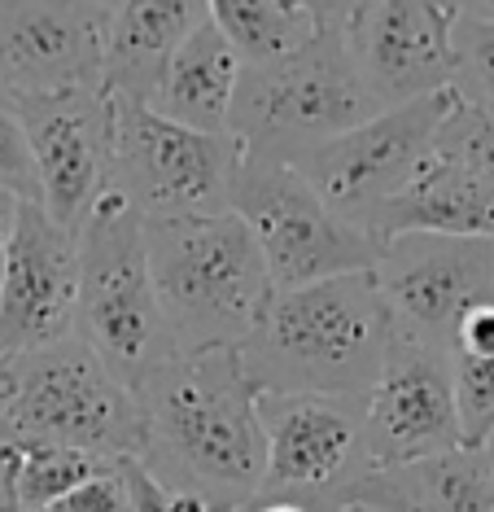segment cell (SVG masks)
Instances as JSON below:
<instances>
[{
	"mask_svg": "<svg viewBox=\"0 0 494 512\" xmlns=\"http://www.w3.org/2000/svg\"><path fill=\"white\" fill-rule=\"evenodd\" d=\"M140 399V456L162 491L202 512H237L263 495L267 442L258 390L237 346L175 355L149 372Z\"/></svg>",
	"mask_w": 494,
	"mask_h": 512,
	"instance_id": "cell-1",
	"label": "cell"
},
{
	"mask_svg": "<svg viewBox=\"0 0 494 512\" xmlns=\"http://www.w3.org/2000/svg\"><path fill=\"white\" fill-rule=\"evenodd\" d=\"M390 337V302L381 298L372 272H355L280 289L237 355L258 394L363 399L385 364Z\"/></svg>",
	"mask_w": 494,
	"mask_h": 512,
	"instance_id": "cell-2",
	"label": "cell"
},
{
	"mask_svg": "<svg viewBox=\"0 0 494 512\" xmlns=\"http://www.w3.org/2000/svg\"><path fill=\"white\" fill-rule=\"evenodd\" d=\"M145 259L175 355L241 346L276 298L250 228L232 211L145 219Z\"/></svg>",
	"mask_w": 494,
	"mask_h": 512,
	"instance_id": "cell-3",
	"label": "cell"
},
{
	"mask_svg": "<svg viewBox=\"0 0 494 512\" xmlns=\"http://www.w3.org/2000/svg\"><path fill=\"white\" fill-rule=\"evenodd\" d=\"M376 106L350 62L346 36L320 31L298 53L263 66H241L228 132L241 158L298 167L320 145L372 119Z\"/></svg>",
	"mask_w": 494,
	"mask_h": 512,
	"instance_id": "cell-4",
	"label": "cell"
},
{
	"mask_svg": "<svg viewBox=\"0 0 494 512\" xmlns=\"http://www.w3.org/2000/svg\"><path fill=\"white\" fill-rule=\"evenodd\" d=\"M79 246V316L75 333L127 390L145 386L149 372L175 359L162 320L154 276L145 259V219L105 189L75 232Z\"/></svg>",
	"mask_w": 494,
	"mask_h": 512,
	"instance_id": "cell-5",
	"label": "cell"
},
{
	"mask_svg": "<svg viewBox=\"0 0 494 512\" xmlns=\"http://www.w3.org/2000/svg\"><path fill=\"white\" fill-rule=\"evenodd\" d=\"M14 364L9 442H53L97 460L140 456V399L97 359L79 333Z\"/></svg>",
	"mask_w": 494,
	"mask_h": 512,
	"instance_id": "cell-6",
	"label": "cell"
},
{
	"mask_svg": "<svg viewBox=\"0 0 494 512\" xmlns=\"http://www.w3.org/2000/svg\"><path fill=\"white\" fill-rule=\"evenodd\" d=\"M114 101V97H110ZM241 145L232 132H193L136 101H114L110 184L140 219L232 211Z\"/></svg>",
	"mask_w": 494,
	"mask_h": 512,
	"instance_id": "cell-7",
	"label": "cell"
},
{
	"mask_svg": "<svg viewBox=\"0 0 494 512\" xmlns=\"http://www.w3.org/2000/svg\"><path fill=\"white\" fill-rule=\"evenodd\" d=\"M232 215L250 228L276 294L333 281V276L372 272L376 263L368 232L328 211L320 193L289 162L241 158L232 180Z\"/></svg>",
	"mask_w": 494,
	"mask_h": 512,
	"instance_id": "cell-8",
	"label": "cell"
},
{
	"mask_svg": "<svg viewBox=\"0 0 494 512\" xmlns=\"http://www.w3.org/2000/svg\"><path fill=\"white\" fill-rule=\"evenodd\" d=\"M451 106L455 88L407 101V106L394 110H376L372 119H363L359 127H350L337 141L302 158V180L320 193L328 211H337L346 224L368 232L372 219L438 154V127L451 114Z\"/></svg>",
	"mask_w": 494,
	"mask_h": 512,
	"instance_id": "cell-9",
	"label": "cell"
},
{
	"mask_svg": "<svg viewBox=\"0 0 494 512\" xmlns=\"http://www.w3.org/2000/svg\"><path fill=\"white\" fill-rule=\"evenodd\" d=\"M258 425L267 442L263 495L341 512L346 486L368 473L363 399L258 394Z\"/></svg>",
	"mask_w": 494,
	"mask_h": 512,
	"instance_id": "cell-10",
	"label": "cell"
},
{
	"mask_svg": "<svg viewBox=\"0 0 494 512\" xmlns=\"http://www.w3.org/2000/svg\"><path fill=\"white\" fill-rule=\"evenodd\" d=\"M464 447L451 386V351L394 324L390 351L363 394V456L368 469L429 460Z\"/></svg>",
	"mask_w": 494,
	"mask_h": 512,
	"instance_id": "cell-11",
	"label": "cell"
},
{
	"mask_svg": "<svg viewBox=\"0 0 494 512\" xmlns=\"http://www.w3.org/2000/svg\"><path fill=\"white\" fill-rule=\"evenodd\" d=\"M372 276L398 329L451 351L455 324L494 302V241L403 232L376 250Z\"/></svg>",
	"mask_w": 494,
	"mask_h": 512,
	"instance_id": "cell-12",
	"label": "cell"
},
{
	"mask_svg": "<svg viewBox=\"0 0 494 512\" xmlns=\"http://www.w3.org/2000/svg\"><path fill=\"white\" fill-rule=\"evenodd\" d=\"M455 5L446 0H368L341 31L376 110L433 97L455 84Z\"/></svg>",
	"mask_w": 494,
	"mask_h": 512,
	"instance_id": "cell-13",
	"label": "cell"
},
{
	"mask_svg": "<svg viewBox=\"0 0 494 512\" xmlns=\"http://www.w3.org/2000/svg\"><path fill=\"white\" fill-rule=\"evenodd\" d=\"M18 119L35 167V193H40L35 206L66 232H79L110 184V92L84 88L62 92V97L18 101Z\"/></svg>",
	"mask_w": 494,
	"mask_h": 512,
	"instance_id": "cell-14",
	"label": "cell"
},
{
	"mask_svg": "<svg viewBox=\"0 0 494 512\" xmlns=\"http://www.w3.org/2000/svg\"><path fill=\"white\" fill-rule=\"evenodd\" d=\"M105 22L92 0H0V88L14 101L101 88Z\"/></svg>",
	"mask_w": 494,
	"mask_h": 512,
	"instance_id": "cell-15",
	"label": "cell"
},
{
	"mask_svg": "<svg viewBox=\"0 0 494 512\" xmlns=\"http://www.w3.org/2000/svg\"><path fill=\"white\" fill-rule=\"evenodd\" d=\"M79 316V246L35 202L18 206L0 276V359L31 355L75 333Z\"/></svg>",
	"mask_w": 494,
	"mask_h": 512,
	"instance_id": "cell-16",
	"label": "cell"
},
{
	"mask_svg": "<svg viewBox=\"0 0 494 512\" xmlns=\"http://www.w3.org/2000/svg\"><path fill=\"white\" fill-rule=\"evenodd\" d=\"M341 508L372 512H494V469L481 447L368 469L346 486Z\"/></svg>",
	"mask_w": 494,
	"mask_h": 512,
	"instance_id": "cell-17",
	"label": "cell"
},
{
	"mask_svg": "<svg viewBox=\"0 0 494 512\" xmlns=\"http://www.w3.org/2000/svg\"><path fill=\"white\" fill-rule=\"evenodd\" d=\"M206 0H119L105 22V79L114 101L145 106L175 49L202 27Z\"/></svg>",
	"mask_w": 494,
	"mask_h": 512,
	"instance_id": "cell-18",
	"label": "cell"
},
{
	"mask_svg": "<svg viewBox=\"0 0 494 512\" xmlns=\"http://www.w3.org/2000/svg\"><path fill=\"white\" fill-rule=\"evenodd\" d=\"M403 232H429V237H464L494 241V184L464 162L433 154L416 180L372 219L368 237L381 250Z\"/></svg>",
	"mask_w": 494,
	"mask_h": 512,
	"instance_id": "cell-19",
	"label": "cell"
},
{
	"mask_svg": "<svg viewBox=\"0 0 494 512\" xmlns=\"http://www.w3.org/2000/svg\"><path fill=\"white\" fill-rule=\"evenodd\" d=\"M241 66L245 62L237 57V49L206 18L175 49L145 106L180 127H193V132H228V110L232 92L241 84Z\"/></svg>",
	"mask_w": 494,
	"mask_h": 512,
	"instance_id": "cell-20",
	"label": "cell"
},
{
	"mask_svg": "<svg viewBox=\"0 0 494 512\" xmlns=\"http://www.w3.org/2000/svg\"><path fill=\"white\" fill-rule=\"evenodd\" d=\"M206 14L245 66L280 62L320 36L302 0H206Z\"/></svg>",
	"mask_w": 494,
	"mask_h": 512,
	"instance_id": "cell-21",
	"label": "cell"
},
{
	"mask_svg": "<svg viewBox=\"0 0 494 512\" xmlns=\"http://www.w3.org/2000/svg\"><path fill=\"white\" fill-rule=\"evenodd\" d=\"M105 464L110 460L84 456V451H70V447H53V442H5V451H0V469L9 473L14 495L31 512H49L57 499H66L75 486H84Z\"/></svg>",
	"mask_w": 494,
	"mask_h": 512,
	"instance_id": "cell-22",
	"label": "cell"
},
{
	"mask_svg": "<svg viewBox=\"0 0 494 512\" xmlns=\"http://www.w3.org/2000/svg\"><path fill=\"white\" fill-rule=\"evenodd\" d=\"M455 97L494 114V18L455 22Z\"/></svg>",
	"mask_w": 494,
	"mask_h": 512,
	"instance_id": "cell-23",
	"label": "cell"
},
{
	"mask_svg": "<svg viewBox=\"0 0 494 512\" xmlns=\"http://www.w3.org/2000/svg\"><path fill=\"white\" fill-rule=\"evenodd\" d=\"M451 386L464 447H481L494 434V359L451 355Z\"/></svg>",
	"mask_w": 494,
	"mask_h": 512,
	"instance_id": "cell-24",
	"label": "cell"
},
{
	"mask_svg": "<svg viewBox=\"0 0 494 512\" xmlns=\"http://www.w3.org/2000/svg\"><path fill=\"white\" fill-rule=\"evenodd\" d=\"M438 154L451 162H464L468 171H477V176H486L494 184V114L455 97L451 114L438 127Z\"/></svg>",
	"mask_w": 494,
	"mask_h": 512,
	"instance_id": "cell-25",
	"label": "cell"
},
{
	"mask_svg": "<svg viewBox=\"0 0 494 512\" xmlns=\"http://www.w3.org/2000/svg\"><path fill=\"white\" fill-rule=\"evenodd\" d=\"M0 189L14 193L18 202H40L35 193V167L27 154V132L18 119V101L0 88Z\"/></svg>",
	"mask_w": 494,
	"mask_h": 512,
	"instance_id": "cell-26",
	"label": "cell"
},
{
	"mask_svg": "<svg viewBox=\"0 0 494 512\" xmlns=\"http://www.w3.org/2000/svg\"><path fill=\"white\" fill-rule=\"evenodd\" d=\"M49 512H132V482H127V460L105 464L84 486H75L66 499H57Z\"/></svg>",
	"mask_w": 494,
	"mask_h": 512,
	"instance_id": "cell-27",
	"label": "cell"
},
{
	"mask_svg": "<svg viewBox=\"0 0 494 512\" xmlns=\"http://www.w3.org/2000/svg\"><path fill=\"white\" fill-rule=\"evenodd\" d=\"M451 355L494 359V302H486V307H473L460 324H455Z\"/></svg>",
	"mask_w": 494,
	"mask_h": 512,
	"instance_id": "cell-28",
	"label": "cell"
},
{
	"mask_svg": "<svg viewBox=\"0 0 494 512\" xmlns=\"http://www.w3.org/2000/svg\"><path fill=\"white\" fill-rule=\"evenodd\" d=\"M127 482H132V512H202L184 504V499H175L171 491H162L136 460H127Z\"/></svg>",
	"mask_w": 494,
	"mask_h": 512,
	"instance_id": "cell-29",
	"label": "cell"
},
{
	"mask_svg": "<svg viewBox=\"0 0 494 512\" xmlns=\"http://www.w3.org/2000/svg\"><path fill=\"white\" fill-rule=\"evenodd\" d=\"M363 5H368V0H302V9L315 18L320 31H346L350 18H355Z\"/></svg>",
	"mask_w": 494,
	"mask_h": 512,
	"instance_id": "cell-30",
	"label": "cell"
},
{
	"mask_svg": "<svg viewBox=\"0 0 494 512\" xmlns=\"http://www.w3.org/2000/svg\"><path fill=\"white\" fill-rule=\"evenodd\" d=\"M18 197L0 189V276H5V254H9V237H14V224H18Z\"/></svg>",
	"mask_w": 494,
	"mask_h": 512,
	"instance_id": "cell-31",
	"label": "cell"
},
{
	"mask_svg": "<svg viewBox=\"0 0 494 512\" xmlns=\"http://www.w3.org/2000/svg\"><path fill=\"white\" fill-rule=\"evenodd\" d=\"M9 407H14V364L0 359V451L9 442Z\"/></svg>",
	"mask_w": 494,
	"mask_h": 512,
	"instance_id": "cell-32",
	"label": "cell"
},
{
	"mask_svg": "<svg viewBox=\"0 0 494 512\" xmlns=\"http://www.w3.org/2000/svg\"><path fill=\"white\" fill-rule=\"evenodd\" d=\"M237 512H337V508H315V504H298V499H276V495H258Z\"/></svg>",
	"mask_w": 494,
	"mask_h": 512,
	"instance_id": "cell-33",
	"label": "cell"
},
{
	"mask_svg": "<svg viewBox=\"0 0 494 512\" xmlns=\"http://www.w3.org/2000/svg\"><path fill=\"white\" fill-rule=\"evenodd\" d=\"M460 18H494V0H446Z\"/></svg>",
	"mask_w": 494,
	"mask_h": 512,
	"instance_id": "cell-34",
	"label": "cell"
},
{
	"mask_svg": "<svg viewBox=\"0 0 494 512\" xmlns=\"http://www.w3.org/2000/svg\"><path fill=\"white\" fill-rule=\"evenodd\" d=\"M0 512H31V508L14 495V486H9V473H5V469H0Z\"/></svg>",
	"mask_w": 494,
	"mask_h": 512,
	"instance_id": "cell-35",
	"label": "cell"
},
{
	"mask_svg": "<svg viewBox=\"0 0 494 512\" xmlns=\"http://www.w3.org/2000/svg\"><path fill=\"white\" fill-rule=\"evenodd\" d=\"M481 451H486V460H490V469H494V434H490L486 442H481Z\"/></svg>",
	"mask_w": 494,
	"mask_h": 512,
	"instance_id": "cell-36",
	"label": "cell"
},
{
	"mask_svg": "<svg viewBox=\"0 0 494 512\" xmlns=\"http://www.w3.org/2000/svg\"><path fill=\"white\" fill-rule=\"evenodd\" d=\"M92 5H97V9H105V14H110V9L119 5V0H92Z\"/></svg>",
	"mask_w": 494,
	"mask_h": 512,
	"instance_id": "cell-37",
	"label": "cell"
},
{
	"mask_svg": "<svg viewBox=\"0 0 494 512\" xmlns=\"http://www.w3.org/2000/svg\"><path fill=\"white\" fill-rule=\"evenodd\" d=\"M341 512H372V508H341Z\"/></svg>",
	"mask_w": 494,
	"mask_h": 512,
	"instance_id": "cell-38",
	"label": "cell"
}]
</instances>
